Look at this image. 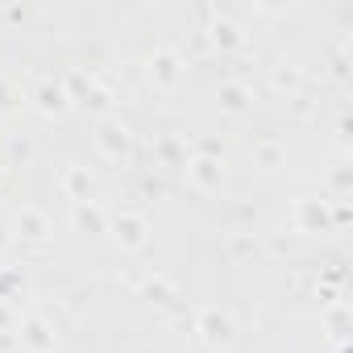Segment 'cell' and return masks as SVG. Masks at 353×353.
Wrapping results in <instances>:
<instances>
[]
</instances>
